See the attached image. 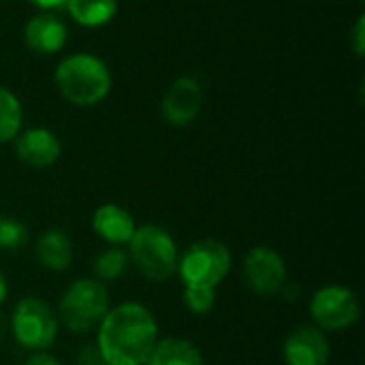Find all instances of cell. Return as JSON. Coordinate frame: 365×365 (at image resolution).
<instances>
[{
    "label": "cell",
    "instance_id": "1",
    "mask_svg": "<svg viewBox=\"0 0 365 365\" xmlns=\"http://www.w3.org/2000/svg\"><path fill=\"white\" fill-rule=\"evenodd\" d=\"M94 334L103 364L145 365L160 338V327L150 308L124 302L109 308Z\"/></svg>",
    "mask_w": 365,
    "mask_h": 365
},
{
    "label": "cell",
    "instance_id": "2",
    "mask_svg": "<svg viewBox=\"0 0 365 365\" xmlns=\"http://www.w3.org/2000/svg\"><path fill=\"white\" fill-rule=\"evenodd\" d=\"M126 252L130 259V267H135L137 274L148 282L163 284L175 278L178 274V242L173 233L158 222L137 225V231L128 242Z\"/></svg>",
    "mask_w": 365,
    "mask_h": 365
},
{
    "label": "cell",
    "instance_id": "3",
    "mask_svg": "<svg viewBox=\"0 0 365 365\" xmlns=\"http://www.w3.org/2000/svg\"><path fill=\"white\" fill-rule=\"evenodd\" d=\"M53 81L62 98L75 107H94L111 92V71L92 53L64 58L53 73Z\"/></svg>",
    "mask_w": 365,
    "mask_h": 365
},
{
    "label": "cell",
    "instance_id": "4",
    "mask_svg": "<svg viewBox=\"0 0 365 365\" xmlns=\"http://www.w3.org/2000/svg\"><path fill=\"white\" fill-rule=\"evenodd\" d=\"M111 308V295L107 284L90 278L73 280L58 302V321L60 327L73 336H88L96 331L101 321Z\"/></svg>",
    "mask_w": 365,
    "mask_h": 365
},
{
    "label": "cell",
    "instance_id": "5",
    "mask_svg": "<svg viewBox=\"0 0 365 365\" xmlns=\"http://www.w3.org/2000/svg\"><path fill=\"white\" fill-rule=\"evenodd\" d=\"M233 269L229 246L216 237H203L188 244L178 259V278L184 287L218 289Z\"/></svg>",
    "mask_w": 365,
    "mask_h": 365
},
{
    "label": "cell",
    "instance_id": "6",
    "mask_svg": "<svg viewBox=\"0 0 365 365\" xmlns=\"http://www.w3.org/2000/svg\"><path fill=\"white\" fill-rule=\"evenodd\" d=\"M9 334L28 353L49 351L58 340L60 321L49 302L36 295H26L9 314Z\"/></svg>",
    "mask_w": 365,
    "mask_h": 365
},
{
    "label": "cell",
    "instance_id": "7",
    "mask_svg": "<svg viewBox=\"0 0 365 365\" xmlns=\"http://www.w3.org/2000/svg\"><path fill=\"white\" fill-rule=\"evenodd\" d=\"M312 325L325 334H338L355 327L361 319V302L357 293L344 284H325L317 289L308 302Z\"/></svg>",
    "mask_w": 365,
    "mask_h": 365
},
{
    "label": "cell",
    "instance_id": "8",
    "mask_svg": "<svg viewBox=\"0 0 365 365\" xmlns=\"http://www.w3.org/2000/svg\"><path fill=\"white\" fill-rule=\"evenodd\" d=\"M242 280L252 295L276 297L289 282L287 261L272 246H252L242 259Z\"/></svg>",
    "mask_w": 365,
    "mask_h": 365
},
{
    "label": "cell",
    "instance_id": "9",
    "mask_svg": "<svg viewBox=\"0 0 365 365\" xmlns=\"http://www.w3.org/2000/svg\"><path fill=\"white\" fill-rule=\"evenodd\" d=\"M201 107H203V88L199 79L190 75L178 77L160 101V113L165 122L175 128L190 126L199 118Z\"/></svg>",
    "mask_w": 365,
    "mask_h": 365
},
{
    "label": "cell",
    "instance_id": "10",
    "mask_svg": "<svg viewBox=\"0 0 365 365\" xmlns=\"http://www.w3.org/2000/svg\"><path fill=\"white\" fill-rule=\"evenodd\" d=\"M282 359L287 365H329V334H325L312 323L295 327L282 344Z\"/></svg>",
    "mask_w": 365,
    "mask_h": 365
},
{
    "label": "cell",
    "instance_id": "11",
    "mask_svg": "<svg viewBox=\"0 0 365 365\" xmlns=\"http://www.w3.org/2000/svg\"><path fill=\"white\" fill-rule=\"evenodd\" d=\"M62 143L58 135L45 126L26 128L15 137V156L30 169H49L60 160Z\"/></svg>",
    "mask_w": 365,
    "mask_h": 365
},
{
    "label": "cell",
    "instance_id": "12",
    "mask_svg": "<svg viewBox=\"0 0 365 365\" xmlns=\"http://www.w3.org/2000/svg\"><path fill=\"white\" fill-rule=\"evenodd\" d=\"M24 43L30 51L41 56H53L64 49L68 41L66 24L51 11H41L32 15L24 26Z\"/></svg>",
    "mask_w": 365,
    "mask_h": 365
},
{
    "label": "cell",
    "instance_id": "13",
    "mask_svg": "<svg viewBox=\"0 0 365 365\" xmlns=\"http://www.w3.org/2000/svg\"><path fill=\"white\" fill-rule=\"evenodd\" d=\"M92 231L107 246L126 248L137 231L133 214L118 203H103L92 214Z\"/></svg>",
    "mask_w": 365,
    "mask_h": 365
},
{
    "label": "cell",
    "instance_id": "14",
    "mask_svg": "<svg viewBox=\"0 0 365 365\" xmlns=\"http://www.w3.org/2000/svg\"><path fill=\"white\" fill-rule=\"evenodd\" d=\"M34 257L38 265L45 267L47 272H53V274L66 272L75 257L71 235L58 227L45 229L34 242Z\"/></svg>",
    "mask_w": 365,
    "mask_h": 365
},
{
    "label": "cell",
    "instance_id": "15",
    "mask_svg": "<svg viewBox=\"0 0 365 365\" xmlns=\"http://www.w3.org/2000/svg\"><path fill=\"white\" fill-rule=\"evenodd\" d=\"M145 365H205V357L192 340L167 336L158 338Z\"/></svg>",
    "mask_w": 365,
    "mask_h": 365
},
{
    "label": "cell",
    "instance_id": "16",
    "mask_svg": "<svg viewBox=\"0 0 365 365\" xmlns=\"http://www.w3.org/2000/svg\"><path fill=\"white\" fill-rule=\"evenodd\" d=\"M64 6L83 28L107 26L118 13V0H66Z\"/></svg>",
    "mask_w": 365,
    "mask_h": 365
},
{
    "label": "cell",
    "instance_id": "17",
    "mask_svg": "<svg viewBox=\"0 0 365 365\" xmlns=\"http://www.w3.org/2000/svg\"><path fill=\"white\" fill-rule=\"evenodd\" d=\"M92 278L103 282V284H111L118 282L126 276V272L130 269V259L126 248L122 246H105L94 259H92Z\"/></svg>",
    "mask_w": 365,
    "mask_h": 365
},
{
    "label": "cell",
    "instance_id": "18",
    "mask_svg": "<svg viewBox=\"0 0 365 365\" xmlns=\"http://www.w3.org/2000/svg\"><path fill=\"white\" fill-rule=\"evenodd\" d=\"M24 124V107L19 98L0 86V145L15 141V137L21 133Z\"/></svg>",
    "mask_w": 365,
    "mask_h": 365
},
{
    "label": "cell",
    "instance_id": "19",
    "mask_svg": "<svg viewBox=\"0 0 365 365\" xmlns=\"http://www.w3.org/2000/svg\"><path fill=\"white\" fill-rule=\"evenodd\" d=\"M30 231L15 216H0V252H19L28 246Z\"/></svg>",
    "mask_w": 365,
    "mask_h": 365
},
{
    "label": "cell",
    "instance_id": "20",
    "mask_svg": "<svg viewBox=\"0 0 365 365\" xmlns=\"http://www.w3.org/2000/svg\"><path fill=\"white\" fill-rule=\"evenodd\" d=\"M184 308L195 317H205L216 306V291L214 289H201V287H184L182 291Z\"/></svg>",
    "mask_w": 365,
    "mask_h": 365
},
{
    "label": "cell",
    "instance_id": "21",
    "mask_svg": "<svg viewBox=\"0 0 365 365\" xmlns=\"http://www.w3.org/2000/svg\"><path fill=\"white\" fill-rule=\"evenodd\" d=\"M349 43H351V49L357 58H364L365 56V17L359 15L353 30H351V36H349Z\"/></svg>",
    "mask_w": 365,
    "mask_h": 365
},
{
    "label": "cell",
    "instance_id": "22",
    "mask_svg": "<svg viewBox=\"0 0 365 365\" xmlns=\"http://www.w3.org/2000/svg\"><path fill=\"white\" fill-rule=\"evenodd\" d=\"M77 365H101L103 364V359H101V355H98V349L94 346V344H83L81 346V351L77 353Z\"/></svg>",
    "mask_w": 365,
    "mask_h": 365
},
{
    "label": "cell",
    "instance_id": "23",
    "mask_svg": "<svg viewBox=\"0 0 365 365\" xmlns=\"http://www.w3.org/2000/svg\"><path fill=\"white\" fill-rule=\"evenodd\" d=\"M21 365H64L56 355L49 351H38V353H28L26 361Z\"/></svg>",
    "mask_w": 365,
    "mask_h": 365
},
{
    "label": "cell",
    "instance_id": "24",
    "mask_svg": "<svg viewBox=\"0 0 365 365\" xmlns=\"http://www.w3.org/2000/svg\"><path fill=\"white\" fill-rule=\"evenodd\" d=\"M30 4H34L41 11H53V9H62L66 4V0H26Z\"/></svg>",
    "mask_w": 365,
    "mask_h": 365
},
{
    "label": "cell",
    "instance_id": "25",
    "mask_svg": "<svg viewBox=\"0 0 365 365\" xmlns=\"http://www.w3.org/2000/svg\"><path fill=\"white\" fill-rule=\"evenodd\" d=\"M6 297H9V278H6V274L0 269V308H2V304L6 302Z\"/></svg>",
    "mask_w": 365,
    "mask_h": 365
},
{
    "label": "cell",
    "instance_id": "26",
    "mask_svg": "<svg viewBox=\"0 0 365 365\" xmlns=\"http://www.w3.org/2000/svg\"><path fill=\"white\" fill-rule=\"evenodd\" d=\"M9 334V317H4V312L0 310V342L6 338Z\"/></svg>",
    "mask_w": 365,
    "mask_h": 365
},
{
    "label": "cell",
    "instance_id": "27",
    "mask_svg": "<svg viewBox=\"0 0 365 365\" xmlns=\"http://www.w3.org/2000/svg\"><path fill=\"white\" fill-rule=\"evenodd\" d=\"M101 365H107V364H101Z\"/></svg>",
    "mask_w": 365,
    "mask_h": 365
}]
</instances>
